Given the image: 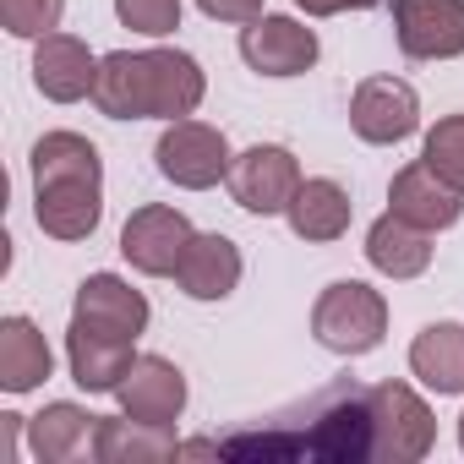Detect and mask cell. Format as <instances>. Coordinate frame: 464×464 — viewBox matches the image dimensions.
Here are the masks:
<instances>
[{"instance_id": "11", "label": "cell", "mask_w": 464, "mask_h": 464, "mask_svg": "<svg viewBox=\"0 0 464 464\" xmlns=\"http://www.w3.org/2000/svg\"><path fill=\"white\" fill-rule=\"evenodd\" d=\"M241 55L263 77H301L317 66V34L295 17H257L241 28Z\"/></svg>"}, {"instance_id": "10", "label": "cell", "mask_w": 464, "mask_h": 464, "mask_svg": "<svg viewBox=\"0 0 464 464\" xmlns=\"http://www.w3.org/2000/svg\"><path fill=\"white\" fill-rule=\"evenodd\" d=\"M350 126H355V137L372 142V148L404 142V137H415V126H420V99H415V88L399 82V77H366V82L355 88V99H350Z\"/></svg>"}, {"instance_id": "9", "label": "cell", "mask_w": 464, "mask_h": 464, "mask_svg": "<svg viewBox=\"0 0 464 464\" xmlns=\"http://www.w3.org/2000/svg\"><path fill=\"white\" fill-rule=\"evenodd\" d=\"M393 34L410 61L464 55V0H393Z\"/></svg>"}, {"instance_id": "4", "label": "cell", "mask_w": 464, "mask_h": 464, "mask_svg": "<svg viewBox=\"0 0 464 464\" xmlns=\"http://www.w3.org/2000/svg\"><path fill=\"white\" fill-rule=\"evenodd\" d=\"M312 334H317V344L334 350V355H366V350H377L382 334H388V301H382L372 285H361V279H339V285H328V290L317 295V306H312Z\"/></svg>"}, {"instance_id": "14", "label": "cell", "mask_w": 464, "mask_h": 464, "mask_svg": "<svg viewBox=\"0 0 464 464\" xmlns=\"http://www.w3.org/2000/svg\"><path fill=\"white\" fill-rule=\"evenodd\" d=\"M93 82H99V61H93V50L82 39H72V34H44L39 39V50H34V88L44 99L77 104V99L93 93Z\"/></svg>"}, {"instance_id": "17", "label": "cell", "mask_w": 464, "mask_h": 464, "mask_svg": "<svg viewBox=\"0 0 464 464\" xmlns=\"http://www.w3.org/2000/svg\"><path fill=\"white\" fill-rule=\"evenodd\" d=\"M93 459L99 464H159V459H180V442L169 426L131 420V415H99Z\"/></svg>"}, {"instance_id": "18", "label": "cell", "mask_w": 464, "mask_h": 464, "mask_svg": "<svg viewBox=\"0 0 464 464\" xmlns=\"http://www.w3.org/2000/svg\"><path fill=\"white\" fill-rule=\"evenodd\" d=\"M175 285L191 301H224L241 285V246L229 236H191V246L175 268Z\"/></svg>"}, {"instance_id": "21", "label": "cell", "mask_w": 464, "mask_h": 464, "mask_svg": "<svg viewBox=\"0 0 464 464\" xmlns=\"http://www.w3.org/2000/svg\"><path fill=\"white\" fill-rule=\"evenodd\" d=\"M410 372L431 393H464V323H426L410 344Z\"/></svg>"}, {"instance_id": "25", "label": "cell", "mask_w": 464, "mask_h": 464, "mask_svg": "<svg viewBox=\"0 0 464 464\" xmlns=\"http://www.w3.org/2000/svg\"><path fill=\"white\" fill-rule=\"evenodd\" d=\"M66 0H0V28L12 39H44L55 34Z\"/></svg>"}, {"instance_id": "26", "label": "cell", "mask_w": 464, "mask_h": 464, "mask_svg": "<svg viewBox=\"0 0 464 464\" xmlns=\"http://www.w3.org/2000/svg\"><path fill=\"white\" fill-rule=\"evenodd\" d=\"M115 17H121L131 34L164 39V34L180 28V0H115Z\"/></svg>"}, {"instance_id": "1", "label": "cell", "mask_w": 464, "mask_h": 464, "mask_svg": "<svg viewBox=\"0 0 464 464\" xmlns=\"http://www.w3.org/2000/svg\"><path fill=\"white\" fill-rule=\"evenodd\" d=\"M224 459H323L372 464V410L361 382H334L306 399V410L279 415L274 431H241L218 442Z\"/></svg>"}, {"instance_id": "23", "label": "cell", "mask_w": 464, "mask_h": 464, "mask_svg": "<svg viewBox=\"0 0 464 464\" xmlns=\"http://www.w3.org/2000/svg\"><path fill=\"white\" fill-rule=\"evenodd\" d=\"M93 426H99V415H88L82 404H44V415H34L28 420V431H34V453L44 459V464H61V459H72L77 448H82V437H93Z\"/></svg>"}, {"instance_id": "20", "label": "cell", "mask_w": 464, "mask_h": 464, "mask_svg": "<svg viewBox=\"0 0 464 464\" xmlns=\"http://www.w3.org/2000/svg\"><path fill=\"white\" fill-rule=\"evenodd\" d=\"M285 218H290V229H295V236H301V241H312V246H323V241H339L344 229H350V191H344L339 180H328V175H317V180H301V191L290 197Z\"/></svg>"}, {"instance_id": "8", "label": "cell", "mask_w": 464, "mask_h": 464, "mask_svg": "<svg viewBox=\"0 0 464 464\" xmlns=\"http://www.w3.org/2000/svg\"><path fill=\"white\" fill-rule=\"evenodd\" d=\"M229 191H236V202L246 213H263V218L268 213H285L290 197L301 191V164H295L290 148L257 142V148H246L236 164H229Z\"/></svg>"}, {"instance_id": "2", "label": "cell", "mask_w": 464, "mask_h": 464, "mask_svg": "<svg viewBox=\"0 0 464 464\" xmlns=\"http://www.w3.org/2000/svg\"><path fill=\"white\" fill-rule=\"evenodd\" d=\"M208 82L186 50H115L99 61L93 104L110 121H186L197 115Z\"/></svg>"}, {"instance_id": "6", "label": "cell", "mask_w": 464, "mask_h": 464, "mask_svg": "<svg viewBox=\"0 0 464 464\" xmlns=\"http://www.w3.org/2000/svg\"><path fill=\"white\" fill-rule=\"evenodd\" d=\"M153 159H159V175L164 180H175V186H186V191H208V186H218V180H229V142H224V131H213V126H202V121H169V131L159 137V148H153Z\"/></svg>"}, {"instance_id": "28", "label": "cell", "mask_w": 464, "mask_h": 464, "mask_svg": "<svg viewBox=\"0 0 464 464\" xmlns=\"http://www.w3.org/2000/svg\"><path fill=\"white\" fill-rule=\"evenodd\" d=\"M306 17H339V12H372L382 0H295Z\"/></svg>"}, {"instance_id": "3", "label": "cell", "mask_w": 464, "mask_h": 464, "mask_svg": "<svg viewBox=\"0 0 464 464\" xmlns=\"http://www.w3.org/2000/svg\"><path fill=\"white\" fill-rule=\"evenodd\" d=\"M34 218L55 241H88L104 218V159L77 131L34 142Z\"/></svg>"}, {"instance_id": "7", "label": "cell", "mask_w": 464, "mask_h": 464, "mask_svg": "<svg viewBox=\"0 0 464 464\" xmlns=\"http://www.w3.org/2000/svg\"><path fill=\"white\" fill-rule=\"evenodd\" d=\"M191 236H197V229H191V218H186L180 208L148 202V208H137V213L126 218V229H121V257H126L137 274L164 279V274L180 268Z\"/></svg>"}, {"instance_id": "16", "label": "cell", "mask_w": 464, "mask_h": 464, "mask_svg": "<svg viewBox=\"0 0 464 464\" xmlns=\"http://www.w3.org/2000/svg\"><path fill=\"white\" fill-rule=\"evenodd\" d=\"M72 317L88 323V328H104V334L137 339V334L148 328V301H142V290H131V285L115 279V274H88V279L77 285Z\"/></svg>"}, {"instance_id": "24", "label": "cell", "mask_w": 464, "mask_h": 464, "mask_svg": "<svg viewBox=\"0 0 464 464\" xmlns=\"http://www.w3.org/2000/svg\"><path fill=\"white\" fill-rule=\"evenodd\" d=\"M426 169L437 180H448L453 191H464V115H442L431 131H426V148H420Z\"/></svg>"}, {"instance_id": "5", "label": "cell", "mask_w": 464, "mask_h": 464, "mask_svg": "<svg viewBox=\"0 0 464 464\" xmlns=\"http://www.w3.org/2000/svg\"><path fill=\"white\" fill-rule=\"evenodd\" d=\"M366 410H372V464H415L431 453L437 420L410 382L366 388Z\"/></svg>"}, {"instance_id": "13", "label": "cell", "mask_w": 464, "mask_h": 464, "mask_svg": "<svg viewBox=\"0 0 464 464\" xmlns=\"http://www.w3.org/2000/svg\"><path fill=\"white\" fill-rule=\"evenodd\" d=\"M388 202H393L388 213L410 218L415 229H426V236H437V229H453L459 213H464V191H453L448 180H437V175L426 169V159H415V164H404V169L393 175Z\"/></svg>"}, {"instance_id": "12", "label": "cell", "mask_w": 464, "mask_h": 464, "mask_svg": "<svg viewBox=\"0 0 464 464\" xmlns=\"http://www.w3.org/2000/svg\"><path fill=\"white\" fill-rule=\"evenodd\" d=\"M115 399H121V410H126L131 420L175 426L180 410H186V377H180V366L164 361V355H137L131 372L121 377Z\"/></svg>"}, {"instance_id": "19", "label": "cell", "mask_w": 464, "mask_h": 464, "mask_svg": "<svg viewBox=\"0 0 464 464\" xmlns=\"http://www.w3.org/2000/svg\"><path fill=\"white\" fill-rule=\"evenodd\" d=\"M366 263L388 279H420L431 268V236L415 229L410 218H399V213H382L366 229Z\"/></svg>"}, {"instance_id": "27", "label": "cell", "mask_w": 464, "mask_h": 464, "mask_svg": "<svg viewBox=\"0 0 464 464\" xmlns=\"http://www.w3.org/2000/svg\"><path fill=\"white\" fill-rule=\"evenodd\" d=\"M202 6V17H213V23H257V17H268L263 12V0H197Z\"/></svg>"}, {"instance_id": "15", "label": "cell", "mask_w": 464, "mask_h": 464, "mask_svg": "<svg viewBox=\"0 0 464 464\" xmlns=\"http://www.w3.org/2000/svg\"><path fill=\"white\" fill-rule=\"evenodd\" d=\"M137 339H121V334H104V328H88L72 317V334H66V361H72V382L88 388V393H115L121 377L131 372Z\"/></svg>"}, {"instance_id": "29", "label": "cell", "mask_w": 464, "mask_h": 464, "mask_svg": "<svg viewBox=\"0 0 464 464\" xmlns=\"http://www.w3.org/2000/svg\"><path fill=\"white\" fill-rule=\"evenodd\" d=\"M459 442H464V415H459Z\"/></svg>"}, {"instance_id": "22", "label": "cell", "mask_w": 464, "mask_h": 464, "mask_svg": "<svg viewBox=\"0 0 464 464\" xmlns=\"http://www.w3.org/2000/svg\"><path fill=\"white\" fill-rule=\"evenodd\" d=\"M55 355L44 344V334L28 323V317H6L0 323V388L6 393H28L50 377Z\"/></svg>"}]
</instances>
